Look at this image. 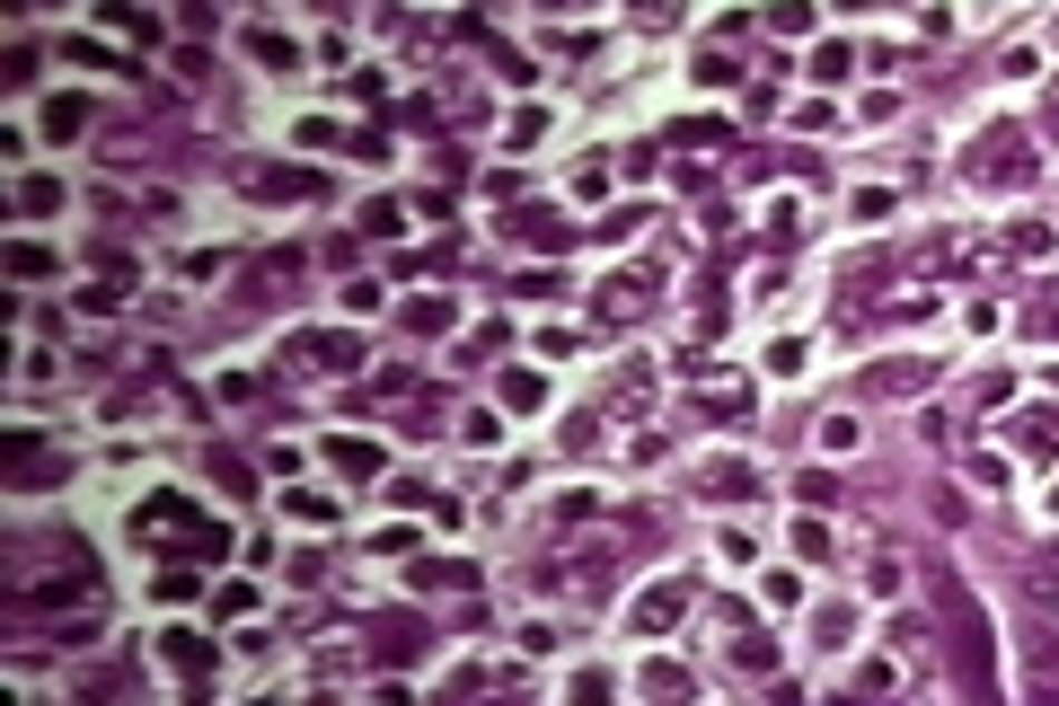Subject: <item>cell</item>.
<instances>
[{"label": "cell", "instance_id": "obj_2", "mask_svg": "<svg viewBox=\"0 0 1059 706\" xmlns=\"http://www.w3.org/2000/svg\"><path fill=\"white\" fill-rule=\"evenodd\" d=\"M133 530H141V539H186L195 557H222V548H231V539H222V521H204L186 494H141Z\"/></svg>", "mask_w": 1059, "mask_h": 706}, {"label": "cell", "instance_id": "obj_7", "mask_svg": "<svg viewBox=\"0 0 1059 706\" xmlns=\"http://www.w3.org/2000/svg\"><path fill=\"white\" fill-rule=\"evenodd\" d=\"M80 124H89V107H80V98H53V107H45V133H62V141H71Z\"/></svg>", "mask_w": 1059, "mask_h": 706}, {"label": "cell", "instance_id": "obj_4", "mask_svg": "<svg viewBox=\"0 0 1059 706\" xmlns=\"http://www.w3.org/2000/svg\"><path fill=\"white\" fill-rule=\"evenodd\" d=\"M45 469H53V460H45V442L18 424V433H9V477H45Z\"/></svg>", "mask_w": 1059, "mask_h": 706}, {"label": "cell", "instance_id": "obj_5", "mask_svg": "<svg viewBox=\"0 0 1059 706\" xmlns=\"http://www.w3.org/2000/svg\"><path fill=\"white\" fill-rule=\"evenodd\" d=\"M168 663H177L186 680H204V671H213V645H204V636H168Z\"/></svg>", "mask_w": 1059, "mask_h": 706}, {"label": "cell", "instance_id": "obj_9", "mask_svg": "<svg viewBox=\"0 0 1059 706\" xmlns=\"http://www.w3.org/2000/svg\"><path fill=\"white\" fill-rule=\"evenodd\" d=\"M310 353H318L327 371H345V362H362V345H345V336H318V345H310Z\"/></svg>", "mask_w": 1059, "mask_h": 706}, {"label": "cell", "instance_id": "obj_8", "mask_svg": "<svg viewBox=\"0 0 1059 706\" xmlns=\"http://www.w3.org/2000/svg\"><path fill=\"white\" fill-rule=\"evenodd\" d=\"M336 469H353V477H371V469H380V451H371V442H336Z\"/></svg>", "mask_w": 1059, "mask_h": 706}, {"label": "cell", "instance_id": "obj_6", "mask_svg": "<svg viewBox=\"0 0 1059 706\" xmlns=\"http://www.w3.org/2000/svg\"><path fill=\"white\" fill-rule=\"evenodd\" d=\"M680 609H689V584H663L654 600H645V609H636V618H645V627H671Z\"/></svg>", "mask_w": 1059, "mask_h": 706}, {"label": "cell", "instance_id": "obj_3", "mask_svg": "<svg viewBox=\"0 0 1059 706\" xmlns=\"http://www.w3.org/2000/svg\"><path fill=\"white\" fill-rule=\"evenodd\" d=\"M989 141H998V150H980V159H971L980 177H1007V186H1016V177H1033V150H1024L1016 133H989Z\"/></svg>", "mask_w": 1059, "mask_h": 706}, {"label": "cell", "instance_id": "obj_1", "mask_svg": "<svg viewBox=\"0 0 1059 706\" xmlns=\"http://www.w3.org/2000/svg\"><path fill=\"white\" fill-rule=\"evenodd\" d=\"M937 600H944V618H953V663H962V689L989 706V698H998V680H989V618H980V600H971L962 584H944Z\"/></svg>", "mask_w": 1059, "mask_h": 706}, {"label": "cell", "instance_id": "obj_10", "mask_svg": "<svg viewBox=\"0 0 1059 706\" xmlns=\"http://www.w3.org/2000/svg\"><path fill=\"white\" fill-rule=\"evenodd\" d=\"M575 706H609V680H600V671H584V680H575Z\"/></svg>", "mask_w": 1059, "mask_h": 706}]
</instances>
